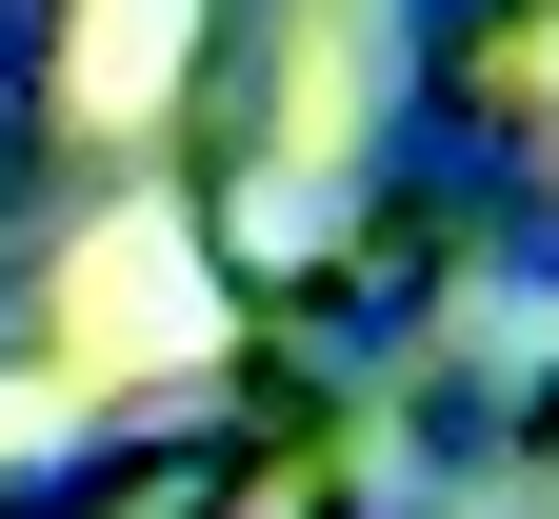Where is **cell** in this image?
<instances>
[{
    "label": "cell",
    "instance_id": "obj_1",
    "mask_svg": "<svg viewBox=\"0 0 559 519\" xmlns=\"http://www.w3.org/2000/svg\"><path fill=\"white\" fill-rule=\"evenodd\" d=\"M160 21H180V0H100V101H140V81H160Z\"/></svg>",
    "mask_w": 559,
    "mask_h": 519
}]
</instances>
